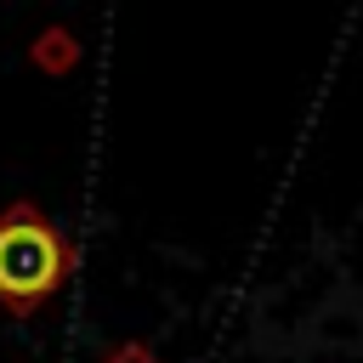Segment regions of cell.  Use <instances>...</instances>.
<instances>
[{
  "instance_id": "obj_1",
  "label": "cell",
  "mask_w": 363,
  "mask_h": 363,
  "mask_svg": "<svg viewBox=\"0 0 363 363\" xmlns=\"http://www.w3.org/2000/svg\"><path fill=\"white\" fill-rule=\"evenodd\" d=\"M62 272H68L62 233L34 204H11L0 216V301L28 312L62 284Z\"/></svg>"
}]
</instances>
